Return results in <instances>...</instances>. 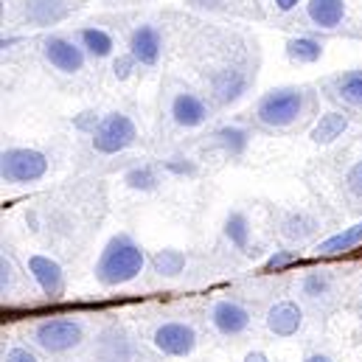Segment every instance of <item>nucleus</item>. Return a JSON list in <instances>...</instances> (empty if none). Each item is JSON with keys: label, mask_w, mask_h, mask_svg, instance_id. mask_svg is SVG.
Here are the masks:
<instances>
[{"label": "nucleus", "mask_w": 362, "mask_h": 362, "mask_svg": "<svg viewBox=\"0 0 362 362\" xmlns=\"http://www.w3.org/2000/svg\"><path fill=\"white\" fill-rule=\"evenodd\" d=\"M144 250L141 245L129 236V233H118L107 242V247L101 250V259L95 264V278L104 286H121L129 284L132 278H138L144 270Z\"/></svg>", "instance_id": "1"}, {"label": "nucleus", "mask_w": 362, "mask_h": 362, "mask_svg": "<svg viewBox=\"0 0 362 362\" xmlns=\"http://www.w3.org/2000/svg\"><path fill=\"white\" fill-rule=\"evenodd\" d=\"M303 110V95L298 88H278L262 95L256 115L267 127H289Z\"/></svg>", "instance_id": "2"}, {"label": "nucleus", "mask_w": 362, "mask_h": 362, "mask_svg": "<svg viewBox=\"0 0 362 362\" xmlns=\"http://www.w3.org/2000/svg\"><path fill=\"white\" fill-rule=\"evenodd\" d=\"M82 340H85V326L79 320H68V317H54L34 329V343L40 349H45L48 354H65V351L76 349Z\"/></svg>", "instance_id": "3"}, {"label": "nucleus", "mask_w": 362, "mask_h": 362, "mask_svg": "<svg viewBox=\"0 0 362 362\" xmlns=\"http://www.w3.org/2000/svg\"><path fill=\"white\" fill-rule=\"evenodd\" d=\"M138 138L135 132V124L121 115V112H110L107 118L98 121V127L93 129V146L95 152L101 155H115V152H124L127 146H132Z\"/></svg>", "instance_id": "4"}, {"label": "nucleus", "mask_w": 362, "mask_h": 362, "mask_svg": "<svg viewBox=\"0 0 362 362\" xmlns=\"http://www.w3.org/2000/svg\"><path fill=\"white\" fill-rule=\"evenodd\" d=\"M48 172V158L37 149H6L0 175L6 182H34Z\"/></svg>", "instance_id": "5"}, {"label": "nucleus", "mask_w": 362, "mask_h": 362, "mask_svg": "<svg viewBox=\"0 0 362 362\" xmlns=\"http://www.w3.org/2000/svg\"><path fill=\"white\" fill-rule=\"evenodd\" d=\"M152 343L166 357H188L197 346V332H194V326H188L182 320H169L155 329Z\"/></svg>", "instance_id": "6"}, {"label": "nucleus", "mask_w": 362, "mask_h": 362, "mask_svg": "<svg viewBox=\"0 0 362 362\" xmlns=\"http://www.w3.org/2000/svg\"><path fill=\"white\" fill-rule=\"evenodd\" d=\"M42 54H45V59H48L57 71H62V74H76V71H82V65H85V51H82L76 42L65 40V37H48V40L42 42Z\"/></svg>", "instance_id": "7"}, {"label": "nucleus", "mask_w": 362, "mask_h": 362, "mask_svg": "<svg viewBox=\"0 0 362 362\" xmlns=\"http://www.w3.org/2000/svg\"><path fill=\"white\" fill-rule=\"evenodd\" d=\"M211 323L219 334L225 337H236L242 332H247L250 326V312L236 303V300H216L214 309H211Z\"/></svg>", "instance_id": "8"}, {"label": "nucleus", "mask_w": 362, "mask_h": 362, "mask_svg": "<svg viewBox=\"0 0 362 362\" xmlns=\"http://www.w3.org/2000/svg\"><path fill=\"white\" fill-rule=\"evenodd\" d=\"M160 51H163V40H160L158 28H152V25H141V28L132 31V40H129V57H132L138 65H158Z\"/></svg>", "instance_id": "9"}, {"label": "nucleus", "mask_w": 362, "mask_h": 362, "mask_svg": "<svg viewBox=\"0 0 362 362\" xmlns=\"http://www.w3.org/2000/svg\"><path fill=\"white\" fill-rule=\"evenodd\" d=\"M28 272L34 275V281L40 284V289L48 298H59L65 289V278H62V267L48 259V256H31L28 259Z\"/></svg>", "instance_id": "10"}, {"label": "nucleus", "mask_w": 362, "mask_h": 362, "mask_svg": "<svg viewBox=\"0 0 362 362\" xmlns=\"http://www.w3.org/2000/svg\"><path fill=\"white\" fill-rule=\"evenodd\" d=\"M172 118L177 127H185V129H194L199 124L208 121V107L199 95L194 93H177L172 98Z\"/></svg>", "instance_id": "11"}, {"label": "nucleus", "mask_w": 362, "mask_h": 362, "mask_svg": "<svg viewBox=\"0 0 362 362\" xmlns=\"http://www.w3.org/2000/svg\"><path fill=\"white\" fill-rule=\"evenodd\" d=\"M303 323V312L295 300H278L267 312V329L278 337H292Z\"/></svg>", "instance_id": "12"}, {"label": "nucleus", "mask_w": 362, "mask_h": 362, "mask_svg": "<svg viewBox=\"0 0 362 362\" xmlns=\"http://www.w3.org/2000/svg\"><path fill=\"white\" fill-rule=\"evenodd\" d=\"M306 14L320 28H334L346 17V0H309Z\"/></svg>", "instance_id": "13"}, {"label": "nucleus", "mask_w": 362, "mask_h": 362, "mask_svg": "<svg viewBox=\"0 0 362 362\" xmlns=\"http://www.w3.org/2000/svg\"><path fill=\"white\" fill-rule=\"evenodd\" d=\"M346 127H349V115H343V112H329V115H323V118L315 124L312 141H315V144H332V141H337V138L346 132Z\"/></svg>", "instance_id": "14"}, {"label": "nucleus", "mask_w": 362, "mask_h": 362, "mask_svg": "<svg viewBox=\"0 0 362 362\" xmlns=\"http://www.w3.org/2000/svg\"><path fill=\"white\" fill-rule=\"evenodd\" d=\"M247 88V76L239 74V71H222L216 79H214V90L222 101H236Z\"/></svg>", "instance_id": "15"}, {"label": "nucleus", "mask_w": 362, "mask_h": 362, "mask_svg": "<svg viewBox=\"0 0 362 362\" xmlns=\"http://www.w3.org/2000/svg\"><path fill=\"white\" fill-rule=\"evenodd\" d=\"M360 242H362V222L360 225L346 228L343 233H334V236H332V239H326L317 250H320V253H326V256H334V253H346V250L357 247Z\"/></svg>", "instance_id": "16"}, {"label": "nucleus", "mask_w": 362, "mask_h": 362, "mask_svg": "<svg viewBox=\"0 0 362 362\" xmlns=\"http://www.w3.org/2000/svg\"><path fill=\"white\" fill-rule=\"evenodd\" d=\"M334 93L351 107H362V71H351L334 79Z\"/></svg>", "instance_id": "17"}, {"label": "nucleus", "mask_w": 362, "mask_h": 362, "mask_svg": "<svg viewBox=\"0 0 362 362\" xmlns=\"http://www.w3.org/2000/svg\"><path fill=\"white\" fill-rule=\"evenodd\" d=\"M323 54V45L312 37H295L286 42V57L295 62H317Z\"/></svg>", "instance_id": "18"}, {"label": "nucleus", "mask_w": 362, "mask_h": 362, "mask_svg": "<svg viewBox=\"0 0 362 362\" xmlns=\"http://www.w3.org/2000/svg\"><path fill=\"white\" fill-rule=\"evenodd\" d=\"M79 40H82V48L90 54V57H110L112 54V37L101 28H82L79 31Z\"/></svg>", "instance_id": "19"}, {"label": "nucleus", "mask_w": 362, "mask_h": 362, "mask_svg": "<svg viewBox=\"0 0 362 362\" xmlns=\"http://www.w3.org/2000/svg\"><path fill=\"white\" fill-rule=\"evenodd\" d=\"M152 264H155V270L160 272V275H166V278H172V275H177L182 272V264H185V256H182L180 250H160L155 259H152Z\"/></svg>", "instance_id": "20"}, {"label": "nucleus", "mask_w": 362, "mask_h": 362, "mask_svg": "<svg viewBox=\"0 0 362 362\" xmlns=\"http://www.w3.org/2000/svg\"><path fill=\"white\" fill-rule=\"evenodd\" d=\"M225 233H228V239L236 245V247H247V239H250V228H247V219H245V214H230L228 216V222H225Z\"/></svg>", "instance_id": "21"}, {"label": "nucleus", "mask_w": 362, "mask_h": 362, "mask_svg": "<svg viewBox=\"0 0 362 362\" xmlns=\"http://www.w3.org/2000/svg\"><path fill=\"white\" fill-rule=\"evenodd\" d=\"M326 289H329V278H326V275L312 272V275L303 278V292H306L309 298H317V295H323Z\"/></svg>", "instance_id": "22"}, {"label": "nucleus", "mask_w": 362, "mask_h": 362, "mask_svg": "<svg viewBox=\"0 0 362 362\" xmlns=\"http://www.w3.org/2000/svg\"><path fill=\"white\" fill-rule=\"evenodd\" d=\"M14 278H17L14 264H11V259L3 253V262H0V289H3V295H8V292L14 289Z\"/></svg>", "instance_id": "23"}, {"label": "nucleus", "mask_w": 362, "mask_h": 362, "mask_svg": "<svg viewBox=\"0 0 362 362\" xmlns=\"http://www.w3.org/2000/svg\"><path fill=\"white\" fill-rule=\"evenodd\" d=\"M127 182H129L132 188H152L158 180H155V175H152L149 169H135V172L127 175Z\"/></svg>", "instance_id": "24"}, {"label": "nucleus", "mask_w": 362, "mask_h": 362, "mask_svg": "<svg viewBox=\"0 0 362 362\" xmlns=\"http://www.w3.org/2000/svg\"><path fill=\"white\" fill-rule=\"evenodd\" d=\"M3 362H40V360H37V354H34V351H28L25 346H14V349H8V351H6Z\"/></svg>", "instance_id": "25"}, {"label": "nucleus", "mask_w": 362, "mask_h": 362, "mask_svg": "<svg viewBox=\"0 0 362 362\" xmlns=\"http://www.w3.org/2000/svg\"><path fill=\"white\" fill-rule=\"evenodd\" d=\"M346 185H349V191H351L354 197L362 199V160L351 166V172H349V177H346Z\"/></svg>", "instance_id": "26"}, {"label": "nucleus", "mask_w": 362, "mask_h": 362, "mask_svg": "<svg viewBox=\"0 0 362 362\" xmlns=\"http://www.w3.org/2000/svg\"><path fill=\"white\" fill-rule=\"evenodd\" d=\"M309 230H312V222H303V216H298V219L292 216V219L286 222V233H289V236H306Z\"/></svg>", "instance_id": "27"}, {"label": "nucleus", "mask_w": 362, "mask_h": 362, "mask_svg": "<svg viewBox=\"0 0 362 362\" xmlns=\"http://www.w3.org/2000/svg\"><path fill=\"white\" fill-rule=\"evenodd\" d=\"M219 138H222V141H225L228 146H230V144H236V149H242V146H245V138H247V135H245L242 129H222V132H219Z\"/></svg>", "instance_id": "28"}, {"label": "nucleus", "mask_w": 362, "mask_h": 362, "mask_svg": "<svg viewBox=\"0 0 362 362\" xmlns=\"http://www.w3.org/2000/svg\"><path fill=\"white\" fill-rule=\"evenodd\" d=\"M289 262H292V253H275V256H270V262H267V270H278V267H284Z\"/></svg>", "instance_id": "29"}, {"label": "nucleus", "mask_w": 362, "mask_h": 362, "mask_svg": "<svg viewBox=\"0 0 362 362\" xmlns=\"http://www.w3.org/2000/svg\"><path fill=\"white\" fill-rule=\"evenodd\" d=\"M135 65V59L132 57H127V59H118L115 62V76H121V79H127L129 76V68Z\"/></svg>", "instance_id": "30"}, {"label": "nucleus", "mask_w": 362, "mask_h": 362, "mask_svg": "<svg viewBox=\"0 0 362 362\" xmlns=\"http://www.w3.org/2000/svg\"><path fill=\"white\" fill-rule=\"evenodd\" d=\"M300 0H275V6L281 8V11H289V8H295Z\"/></svg>", "instance_id": "31"}, {"label": "nucleus", "mask_w": 362, "mask_h": 362, "mask_svg": "<svg viewBox=\"0 0 362 362\" xmlns=\"http://www.w3.org/2000/svg\"><path fill=\"white\" fill-rule=\"evenodd\" d=\"M245 362H267V357H264L262 351H250V354L245 357Z\"/></svg>", "instance_id": "32"}, {"label": "nucleus", "mask_w": 362, "mask_h": 362, "mask_svg": "<svg viewBox=\"0 0 362 362\" xmlns=\"http://www.w3.org/2000/svg\"><path fill=\"white\" fill-rule=\"evenodd\" d=\"M306 362H332V360H329L326 354H309V357H306Z\"/></svg>", "instance_id": "33"}]
</instances>
